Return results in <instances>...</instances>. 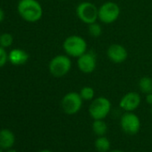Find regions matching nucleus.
I'll return each instance as SVG.
<instances>
[{"label":"nucleus","mask_w":152,"mask_h":152,"mask_svg":"<svg viewBox=\"0 0 152 152\" xmlns=\"http://www.w3.org/2000/svg\"><path fill=\"white\" fill-rule=\"evenodd\" d=\"M39 152H52V151L49 150V149H42V150H40V151H39Z\"/></svg>","instance_id":"25"},{"label":"nucleus","mask_w":152,"mask_h":152,"mask_svg":"<svg viewBox=\"0 0 152 152\" xmlns=\"http://www.w3.org/2000/svg\"><path fill=\"white\" fill-rule=\"evenodd\" d=\"M72 68L71 58L67 55H58L53 57L48 64V70L55 77H63Z\"/></svg>","instance_id":"3"},{"label":"nucleus","mask_w":152,"mask_h":152,"mask_svg":"<svg viewBox=\"0 0 152 152\" xmlns=\"http://www.w3.org/2000/svg\"><path fill=\"white\" fill-rule=\"evenodd\" d=\"M14 42V38L13 35L10 33H2L0 34V46L7 48H9Z\"/></svg>","instance_id":"18"},{"label":"nucleus","mask_w":152,"mask_h":152,"mask_svg":"<svg viewBox=\"0 0 152 152\" xmlns=\"http://www.w3.org/2000/svg\"><path fill=\"white\" fill-rule=\"evenodd\" d=\"M5 19V13L3 11V9L0 7V23H1Z\"/></svg>","instance_id":"22"},{"label":"nucleus","mask_w":152,"mask_h":152,"mask_svg":"<svg viewBox=\"0 0 152 152\" xmlns=\"http://www.w3.org/2000/svg\"><path fill=\"white\" fill-rule=\"evenodd\" d=\"M139 88L144 94L152 93V79L150 77H142L139 82Z\"/></svg>","instance_id":"16"},{"label":"nucleus","mask_w":152,"mask_h":152,"mask_svg":"<svg viewBox=\"0 0 152 152\" xmlns=\"http://www.w3.org/2000/svg\"><path fill=\"white\" fill-rule=\"evenodd\" d=\"M110 152H124V151L120 150V149H114V150H111Z\"/></svg>","instance_id":"24"},{"label":"nucleus","mask_w":152,"mask_h":152,"mask_svg":"<svg viewBox=\"0 0 152 152\" xmlns=\"http://www.w3.org/2000/svg\"><path fill=\"white\" fill-rule=\"evenodd\" d=\"M17 11L19 15L28 23H36L43 15V9L38 0H20Z\"/></svg>","instance_id":"1"},{"label":"nucleus","mask_w":152,"mask_h":152,"mask_svg":"<svg viewBox=\"0 0 152 152\" xmlns=\"http://www.w3.org/2000/svg\"><path fill=\"white\" fill-rule=\"evenodd\" d=\"M89 33L91 37L98 38L102 34V28L97 23H91V24H89Z\"/></svg>","instance_id":"19"},{"label":"nucleus","mask_w":152,"mask_h":152,"mask_svg":"<svg viewBox=\"0 0 152 152\" xmlns=\"http://www.w3.org/2000/svg\"><path fill=\"white\" fill-rule=\"evenodd\" d=\"M141 99L140 94L135 91L126 93L120 100L119 106L122 109L126 112H132L137 109L140 104Z\"/></svg>","instance_id":"10"},{"label":"nucleus","mask_w":152,"mask_h":152,"mask_svg":"<svg viewBox=\"0 0 152 152\" xmlns=\"http://www.w3.org/2000/svg\"><path fill=\"white\" fill-rule=\"evenodd\" d=\"M95 148L99 152H107L110 149V140L108 138L104 136H99L95 140Z\"/></svg>","instance_id":"14"},{"label":"nucleus","mask_w":152,"mask_h":152,"mask_svg":"<svg viewBox=\"0 0 152 152\" xmlns=\"http://www.w3.org/2000/svg\"><path fill=\"white\" fill-rule=\"evenodd\" d=\"M120 125L125 133L129 135H134L138 133L140 129V120L134 113L126 112L121 117Z\"/></svg>","instance_id":"8"},{"label":"nucleus","mask_w":152,"mask_h":152,"mask_svg":"<svg viewBox=\"0 0 152 152\" xmlns=\"http://www.w3.org/2000/svg\"><path fill=\"white\" fill-rule=\"evenodd\" d=\"M83 99L80 93L72 91L64 96L61 101V107L63 111L67 115L77 114L83 107Z\"/></svg>","instance_id":"5"},{"label":"nucleus","mask_w":152,"mask_h":152,"mask_svg":"<svg viewBox=\"0 0 152 152\" xmlns=\"http://www.w3.org/2000/svg\"><path fill=\"white\" fill-rule=\"evenodd\" d=\"M76 15L83 23L89 25L99 20V8L91 2H83L76 8Z\"/></svg>","instance_id":"6"},{"label":"nucleus","mask_w":152,"mask_h":152,"mask_svg":"<svg viewBox=\"0 0 152 152\" xmlns=\"http://www.w3.org/2000/svg\"><path fill=\"white\" fill-rule=\"evenodd\" d=\"M0 152H4V151H3V149H2L1 148H0Z\"/></svg>","instance_id":"26"},{"label":"nucleus","mask_w":152,"mask_h":152,"mask_svg":"<svg viewBox=\"0 0 152 152\" xmlns=\"http://www.w3.org/2000/svg\"><path fill=\"white\" fill-rule=\"evenodd\" d=\"M80 95H81V97H82V99L83 100H88V101L89 100H93L94 96H95V91L91 87L85 86L81 90Z\"/></svg>","instance_id":"17"},{"label":"nucleus","mask_w":152,"mask_h":152,"mask_svg":"<svg viewBox=\"0 0 152 152\" xmlns=\"http://www.w3.org/2000/svg\"><path fill=\"white\" fill-rule=\"evenodd\" d=\"M107 57L115 64H121L127 59L128 53L124 47L120 44H112L107 48Z\"/></svg>","instance_id":"11"},{"label":"nucleus","mask_w":152,"mask_h":152,"mask_svg":"<svg viewBox=\"0 0 152 152\" xmlns=\"http://www.w3.org/2000/svg\"><path fill=\"white\" fill-rule=\"evenodd\" d=\"M151 112H152V110H151Z\"/></svg>","instance_id":"27"},{"label":"nucleus","mask_w":152,"mask_h":152,"mask_svg":"<svg viewBox=\"0 0 152 152\" xmlns=\"http://www.w3.org/2000/svg\"><path fill=\"white\" fill-rule=\"evenodd\" d=\"M77 65L80 71L83 73H91L97 66L96 56L92 52H85L77 60Z\"/></svg>","instance_id":"9"},{"label":"nucleus","mask_w":152,"mask_h":152,"mask_svg":"<svg viewBox=\"0 0 152 152\" xmlns=\"http://www.w3.org/2000/svg\"><path fill=\"white\" fill-rule=\"evenodd\" d=\"M146 101L148 104L152 105V93L146 94Z\"/></svg>","instance_id":"21"},{"label":"nucleus","mask_w":152,"mask_h":152,"mask_svg":"<svg viewBox=\"0 0 152 152\" xmlns=\"http://www.w3.org/2000/svg\"><path fill=\"white\" fill-rule=\"evenodd\" d=\"M6 152H17L15 148H8V149H7V151Z\"/></svg>","instance_id":"23"},{"label":"nucleus","mask_w":152,"mask_h":152,"mask_svg":"<svg viewBox=\"0 0 152 152\" xmlns=\"http://www.w3.org/2000/svg\"><path fill=\"white\" fill-rule=\"evenodd\" d=\"M28 53L22 48H14L8 54V61L15 66L23 65L28 62Z\"/></svg>","instance_id":"12"},{"label":"nucleus","mask_w":152,"mask_h":152,"mask_svg":"<svg viewBox=\"0 0 152 152\" xmlns=\"http://www.w3.org/2000/svg\"><path fill=\"white\" fill-rule=\"evenodd\" d=\"M63 48L68 56L78 58L87 52V42L81 36L72 35L65 39L63 43Z\"/></svg>","instance_id":"2"},{"label":"nucleus","mask_w":152,"mask_h":152,"mask_svg":"<svg viewBox=\"0 0 152 152\" xmlns=\"http://www.w3.org/2000/svg\"><path fill=\"white\" fill-rule=\"evenodd\" d=\"M15 142V133L9 129L0 130V148L2 149H8L14 147Z\"/></svg>","instance_id":"13"},{"label":"nucleus","mask_w":152,"mask_h":152,"mask_svg":"<svg viewBox=\"0 0 152 152\" xmlns=\"http://www.w3.org/2000/svg\"><path fill=\"white\" fill-rule=\"evenodd\" d=\"M111 110V102L105 97L94 99L90 105L89 113L94 120L105 119Z\"/></svg>","instance_id":"4"},{"label":"nucleus","mask_w":152,"mask_h":152,"mask_svg":"<svg viewBox=\"0 0 152 152\" xmlns=\"http://www.w3.org/2000/svg\"><path fill=\"white\" fill-rule=\"evenodd\" d=\"M92 131L98 136H104L107 132V125L103 119L94 120L92 123Z\"/></svg>","instance_id":"15"},{"label":"nucleus","mask_w":152,"mask_h":152,"mask_svg":"<svg viewBox=\"0 0 152 152\" xmlns=\"http://www.w3.org/2000/svg\"><path fill=\"white\" fill-rule=\"evenodd\" d=\"M8 61V54L6 51V48L0 46V68L6 65Z\"/></svg>","instance_id":"20"},{"label":"nucleus","mask_w":152,"mask_h":152,"mask_svg":"<svg viewBox=\"0 0 152 152\" xmlns=\"http://www.w3.org/2000/svg\"><path fill=\"white\" fill-rule=\"evenodd\" d=\"M120 15V7L114 2H107L99 7V20L106 24L115 23Z\"/></svg>","instance_id":"7"}]
</instances>
